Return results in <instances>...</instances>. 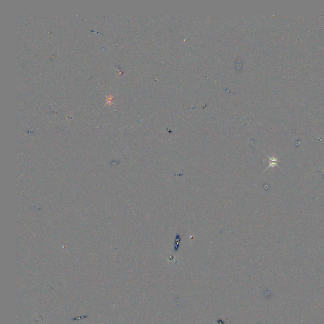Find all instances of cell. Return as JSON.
Returning <instances> with one entry per match:
<instances>
[{
	"label": "cell",
	"mask_w": 324,
	"mask_h": 324,
	"mask_svg": "<svg viewBox=\"0 0 324 324\" xmlns=\"http://www.w3.org/2000/svg\"><path fill=\"white\" fill-rule=\"evenodd\" d=\"M183 236H181L179 232H177L175 234V237L174 243V251L175 252H177L180 248V245L181 243V239Z\"/></svg>",
	"instance_id": "1"
},
{
	"label": "cell",
	"mask_w": 324,
	"mask_h": 324,
	"mask_svg": "<svg viewBox=\"0 0 324 324\" xmlns=\"http://www.w3.org/2000/svg\"><path fill=\"white\" fill-rule=\"evenodd\" d=\"M267 156L268 158V159H269V160H268V164H269V165H268V167L267 168V169H265V170H267L268 169V168H270V167H271V168H273V167H275V166H276V167H279V165H278V161H279V160H278V158H277V157H269V156H268V155H267Z\"/></svg>",
	"instance_id": "2"
}]
</instances>
